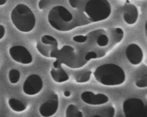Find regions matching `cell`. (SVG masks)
<instances>
[{
	"mask_svg": "<svg viewBox=\"0 0 147 117\" xmlns=\"http://www.w3.org/2000/svg\"><path fill=\"white\" fill-rule=\"evenodd\" d=\"M125 56L128 62L134 66H138L143 60V52L140 46L136 43L128 45L125 50Z\"/></svg>",
	"mask_w": 147,
	"mask_h": 117,
	"instance_id": "obj_12",
	"label": "cell"
},
{
	"mask_svg": "<svg viewBox=\"0 0 147 117\" xmlns=\"http://www.w3.org/2000/svg\"><path fill=\"white\" fill-rule=\"evenodd\" d=\"M59 106V96L56 94H53L44 103L40 105L38 110L41 116H52L57 112Z\"/></svg>",
	"mask_w": 147,
	"mask_h": 117,
	"instance_id": "obj_10",
	"label": "cell"
},
{
	"mask_svg": "<svg viewBox=\"0 0 147 117\" xmlns=\"http://www.w3.org/2000/svg\"><path fill=\"white\" fill-rule=\"evenodd\" d=\"M94 76L99 84L107 87L120 86L126 80L125 70L115 63H105L96 67Z\"/></svg>",
	"mask_w": 147,
	"mask_h": 117,
	"instance_id": "obj_2",
	"label": "cell"
},
{
	"mask_svg": "<svg viewBox=\"0 0 147 117\" xmlns=\"http://www.w3.org/2000/svg\"><path fill=\"white\" fill-rule=\"evenodd\" d=\"M11 22L16 29L22 33H29L34 29L37 23L32 10L24 3H20L10 13Z\"/></svg>",
	"mask_w": 147,
	"mask_h": 117,
	"instance_id": "obj_4",
	"label": "cell"
},
{
	"mask_svg": "<svg viewBox=\"0 0 147 117\" xmlns=\"http://www.w3.org/2000/svg\"><path fill=\"white\" fill-rule=\"evenodd\" d=\"M63 95H64L65 98H69L70 96H71V92H70L69 90H65Z\"/></svg>",
	"mask_w": 147,
	"mask_h": 117,
	"instance_id": "obj_25",
	"label": "cell"
},
{
	"mask_svg": "<svg viewBox=\"0 0 147 117\" xmlns=\"http://www.w3.org/2000/svg\"><path fill=\"white\" fill-rule=\"evenodd\" d=\"M81 100L84 103L87 104L89 105H102L105 104L107 103L109 101L108 96L106 95L105 94H94L90 90H86L83 91L80 95Z\"/></svg>",
	"mask_w": 147,
	"mask_h": 117,
	"instance_id": "obj_11",
	"label": "cell"
},
{
	"mask_svg": "<svg viewBox=\"0 0 147 117\" xmlns=\"http://www.w3.org/2000/svg\"><path fill=\"white\" fill-rule=\"evenodd\" d=\"M50 58H55L60 63L64 64L72 69H77L85 66L88 62L76 52L75 48L65 45L61 49L56 48L50 55Z\"/></svg>",
	"mask_w": 147,
	"mask_h": 117,
	"instance_id": "obj_5",
	"label": "cell"
},
{
	"mask_svg": "<svg viewBox=\"0 0 147 117\" xmlns=\"http://www.w3.org/2000/svg\"><path fill=\"white\" fill-rule=\"evenodd\" d=\"M8 105L13 111L16 112H24L27 109V105L19 99H16L15 98H11L9 99Z\"/></svg>",
	"mask_w": 147,
	"mask_h": 117,
	"instance_id": "obj_16",
	"label": "cell"
},
{
	"mask_svg": "<svg viewBox=\"0 0 147 117\" xmlns=\"http://www.w3.org/2000/svg\"><path fill=\"white\" fill-rule=\"evenodd\" d=\"M65 116L67 117H82L83 116V112H81L76 105L69 104L65 110Z\"/></svg>",
	"mask_w": 147,
	"mask_h": 117,
	"instance_id": "obj_17",
	"label": "cell"
},
{
	"mask_svg": "<svg viewBox=\"0 0 147 117\" xmlns=\"http://www.w3.org/2000/svg\"><path fill=\"white\" fill-rule=\"evenodd\" d=\"M136 86L139 88H146L147 87V75L145 73L136 82Z\"/></svg>",
	"mask_w": 147,
	"mask_h": 117,
	"instance_id": "obj_21",
	"label": "cell"
},
{
	"mask_svg": "<svg viewBox=\"0 0 147 117\" xmlns=\"http://www.w3.org/2000/svg\"><path fill=\"white\" fill-rule=\"evenodd\" d=\"M5 35V28L3 24H0V40H2Z\"/></svg>",
	"mask_w": 147,
	"mask_h": 117,
	"instance_id": "obj_24",
	"label": "cell"
},
{
	"mask_svg": "<svg viewBox=\"0 0 147 117\" xmlns=\"http://www.w3.org/2000/svg\"><path fill=\"white\" fill-rule=\"evenodd\" d=\"M95 40L96 45L100 48H106L110 43V38L105 30L98 29L95 31Z\"/></svg>",
	"mask_w": 147,
	"mask_h": 117,
	"instance_id": "obj_15",
	"label": "cell"
},
{
	"mask_svg": "<svg viewBox=\"0 0 147 117\" xmlns=\"http://www.w3.org/2000/svg\"><path fill=\"white\" fill-rule=\"evenodd\" d=\"M72 40L76 43H85L87 40V35H76L72 37Z\"/></svg>",
	"mask_w": 147,
	"mask_h": 117,
	"instance_id": "obj_23",
	"label": "cell"
},
{
	"mask_svg": "<svg viewBox=\"0 0 147 117\" xmlns=\"http://www.w3.org/2000/svg\"><path fill=\"white\" fill-rule=\"evenodd\" d=\"M9 54L13 61L23 65L32 63L33 56L30 51L23 45H14L9 49Z\"/></svg>",
	"mask_w": 147,
	"mask_h": 117,
	"instance_id": "obj_7",
	"label": "cell"
},
{
	"mask_svg": "<svg viewBox=\"0 0 147 117\" xmlns=\"http://www.w3.org/2000/svg\"><path fill=\"white\" fill-rule=\"evenodd\" d=\"M59 43L55 37L51 35H43L40 41L37 43V49L43 56L50 58V55L54 50L58 48Z\"/></svg>",
	"mask_w": 147,
	"mask_h": 117,
	"instance_id": "obj_9",
	"label": "cell"
},
{
	"mask_svg": "<svg viewBox=\"0 0 147 117\" xmlns=\"http://www.w3.org/2000/svg\"><path fill=\"white\" fill-rule=\"evenodd\" d=\"M8 78L9 82L12 84H16L19 82L20 79V72L16 69H11L10 71L9 72Z\"/></svg>",
	"mask_w": 147,
	"mask_h": 117,
	"instance_id": "obj_20",
	"label": "cell"
},
{
	"mask_svg": "<svg viewBox=\"0 0 147 117\" xmlns=\"http://www.w3.org/2000/svg\"><path fill=\"white\" fill-rule=\"evenodd\" d=\"M78 27L104 21L110 17L112 8L108 0H68Z\"/></svg>",
	"mask_w": 147,
	"mask_h": 117,
	"instance_id": "obj_1",
	"label": "cell"
},
{
	"mask_svg": "<svg viewBox=\"0 0 147 117\" xmlns=\"http://www.w3.org/2000/svg\"><path fill=\"white\" fill-rule=\"evenodd\" d=\"M6 3H7V0H0V6L4 5Z\"/></svg>",
	"mask_w": 147,
	"mask_h": 117,
	"instance_id": "obj_26",
	"label": "cell"
},
{
	"mask_svg": "<svg viewBox=\"0 0 147 117\" xmlns=\"http://www.w3.org/2000/svg\"><path fill=\"white\" fill-rule=\"evenodd\" d=\"M124 115L127 117H146L147 109L142 99L130 98L123 102Z\"/></svg>",
	"mask_w": 147,
	"mask_h": 117,
	"instance_id": "obj_6",
	"label": "cell"
},
{
	"mask_svg": "<svg viewBox=\"0 0 147 117\" xmlns=\"http://www.w3.org/2000/svg\"><path fill=\"white\" fill-rule=\"evenodd\" d=\"M100 111L94 113L92 116H114L115 115V109L114 106H107L100 109Z\"/></svg>",
	"mask_w": 147,
	"mask_h": 117,
	"instance_id": "obj_19",
	"label": "cell"
},
{
	"mask_svg": "<svg viewBox=\"0 0 147 117\" xmlns=\"http://www.w3.org/2000/svg\"><path fill=\"white\" fill-rule=\"evenodd\" d=\"M92 72L90 70H85L83 72H79L76 75L75 80L76 83L79 84H84V83L88 82L90 80Z\"/></svg>",
	"mask_w": 147,
	"mask_h": 117,
	"instance_id": "obj_18",
	"label": "cell"
},
{
	"mask_svg": "<svg viewBox=\"0 0 147 117\" xmlns=\"http://www.w3.org/2000/svg\"><path fill=\"white\" fill-rule=\"evenodd\" d=\"M44 87L42 78L38 74H31L27 77L23 85V90L25 95L34 96L41 91Z\"/></svg>",
	"mask_w": 147,
	"mask_h": 117,
	"instance_id": "obj_8",
	"label": "cell"
},
{
	"mask_svg": "<svg viewBox=\"0 0 147 117\" xmlns=\"http://www.w3.org/2000/svg\"><path fill=\"white\" fill-rule=\"evenodd\" d=\"M62 63H60L59 61L54 62L52 63V67L50 70V74L52 78V80L56 83H64L68 81L69 79V76L67 73L62 67Z\"/></svg>",
	"mask_w": 147,
	"mask_h": 117,
	"instance_id": "obj_14",
	"label": "cell"
},
{
	"mask_svg": "<svg viewBox=\"0 0 147 117\" xmlns=\"http://www.w3.org/2000/svg\"><path fill=\"white\" fill-rule=\"evenodd\" d=\"M48 22L53 29L66 32L78 27L72 12L62 5H55L48 14Z\"/></svg>",
	"mask_w": 147,
	"mask_h": 117,
	"instance_id": "obj_3",
	"label": "cell"
},
{
	"mask_svg": "<svg viewBox=\"0 0 147 117\" xmlns=\"http://www.w3.org/2000/svg\"><path fill=\"white\" fill-rule=\"evenodd\" d=\"M123 20L128 25H134L138 20L139 18V10L137 6L133 3L129 2V0H126L123 8Z\"/></svg>",
	"mask_w": 147,
	"mask_h": 117,
	"instance_id": "obj_13",
	"label": "cell"
},
{
	"mask_svg": "<svg viewBox=\"0 0 147 117\" xmlns=\"http://www.w3.org/2000/svg\"><path fill=\"white\" fill-rule=\"evenodd\" d=\"M55 2V0H40L38 2V8L40 10H43Z\"/></svg>",
	"mask_w": 147,
	"mask_h": 117,
	"instance_id": "obj_22",
	"label": "cell"
}]
</instances>
